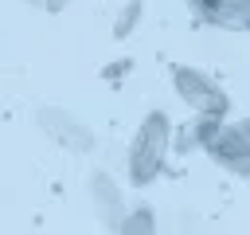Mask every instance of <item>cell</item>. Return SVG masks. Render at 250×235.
Masks as SVG:
<instances>
[{
  "mask_svg": "<svg viewBox=\"0 0 250 235\" xmlns=\"http://www.w3.org/2000/svg\"><path fill=\"white\" fill-rule=\"evenodd\" d=\"M86 188H90V200H94V212H98V219L105 223V227H121V219L129 215L125 212V196H121V188H117V180L109 176V172H102V168H94L90 172V180H86Z\"/></svg>",
  "mask_w": 250,
  "mask_h": 235,
  "instance_id": "5b68a950",
  "label": "cell"
},
{
  "mask_svg": "<svg viewBox=\"0 0 250 235\" xmlns=\"http://www.w3.org/2000/svg\"><path fill=\"white\" fill-rule=\"evenodd\" d=\"M188 4H191V12H195V16H203V20H207V16L215 12V4H219V0H188Z\"/></svg>",
  "mask_w": 250,
  "mask_h": 235,
  "instance_id": "30bf717a",
  "label": "cell"
},
{
  "mask_svg": "<svg viewBox=\"0 0 250 235\" xmlns=\"http://www.w3.org/2000/svg\"><path fill=\"white\" fill-rule=\"evenodd\" d=\"M191 141H195V149H203L230 176H250V141L227 118H195Z\"/></svg>",
  "mask_w": 250,
  "mask_h": 235,
  "instance_id": "7a4b0ae2",
  "label": "cell"
},
{
  "mask_svg": "<svg viewBox=\"0 0 250 235\" xmlns=\"http://www.w3.org/2000/svg\"><path fill=\"white\" fill-rule=\"evenodd\" d=\"M39 129H43L55 145H62V149H70V153H94V145H98L94 129H90L86 121H78L70 110H59V106H43V110H39Z\"/></svg>",
  "mask_w": 250,
  "mask_h": 235,
  "instance_id": "277c9868",
  "label": "cell"
},
{
  "mask_svg": "<svg viewBox=\"0 0 250 235\" xmlns=\"http://www.w3.org/2000/svg\"><path fill=\"white\" fill-rule=\"evenodd\" d=\"M207 24L227 27V31H250V0H219Z\"/></svg>",
  "mask_w": 250,
  "mask_h": 235,
  "instance_id": "8992f818",
  "label": "cell"
},
{
  "mask_svg": "<svg viewBox=\"0 0 250 235\" xmlns=\"http://www.w3.org/2000/svg\"><path fill=\"white\" fill-rule=\"evenodd\" d=\"M23 4H35V8H47V0H23Z\"/></svg>",
  "mask_w": 250,
  "mask_h": 235,
  "instance_id": "4fadbf2b",
  "label": "cell"
},
{
  "mask_svg": "<svg viewBox=\"0 0 250 235\" xmlns=\"http://www.w3.org/2000/svg\"><path fill=\"white\" fill-rule=\"evenodd\" d=\"M117 235H156V212H152L148 204L133 208V212H129V215L121 219Z\"/></svg>",
  "mask_w": 250,
  "mask_h": 235,
  "instance_id": "52a82bcc",
  "label": "cell"
},
{
  "mask_svg": "<svg viewBox=\"0 0 250 235\" xmlns=\"http://www.w3.org/2000/svg\"><path fill=\"white\" fill-rule=\"evenodd\" d=\"M234 125H238V129H242V133H246V141H250V114H246V118H238V121H234Z\"/></svg>",
  "mask_w": 250,
  "mask_h": 235,
  "instance_id": "7c38bea8",
  "label": "cell"
},
{
  "mask_svg": "<svg viewBox=\"0 0 250 235\" xmlns=\"http://www.w3.org/2000/svg\"><path fill=\"white\" fill-rule=\"evenodd\" d=\"M66 4H70V0H47V12H62Z\"/></svg>",
  "mask_w": 250,
  "mask_h": 235,
  "instance_id": "8fae6325",
  "label": "cell"
},
{
  "mask_svg": "<svg viewBox=\"0 0 250 235\" xmlns=\"http://www.w3.org/2000/svg\"><path fill=\"white\" fill-rule=\"evenodd\" d=\"M129 70H133V59L125 55V59H113V63H105V67H102V78H105L109 86H117V82H121Z\"/></svg>",
  "mask_w": 250,
  "mask_h": 235,
  "instance_id": "9c48e42d",
  "label": "cell"
},
{
  "mask_svg": "<svg viewBox=\"0 0 250 235\" xmlns=\"http://www.w3.org/2000/svg\"><path fill=\"white\" fill-rule=\"evenodd\" d=\"M168 149H172V121L164 110H152L141 118L129 149H125V180L133 188H148L160 172H164V161H168Z\"/></svg>",
  "mask_w": 250,
  "mask_h": 235,
  "instance_id": "6da1fadb",
  "label": "cell"
},
{
  "mask_svg": "<svg viewBox=\"0 0 250 235\" xmlns=\"http://www.w3.org/2000/svg\"><path fill=\"white\" fill-rule=\"evenodd\" d=\"M141 12H145V4H141V0H129V4L117 12V20H113V39H117V43H125V39L137 31V24H141Z\"/></svg>",
  "mask_w": 250,
  "mask_h": 235,
  "instance_id": "ba28073f",
  "label": "cell"
},
{
  "mask_svg": "<svg viewBox=\"0 0 250 235\" xmlns=\"http://www.w3.org/2000/svg\"><path fill=\"white\" fill-rule=\"evenodd\" d=\"M172 86H176L180 102H184L188 110H195V118H227V114H230L227 90H223L211 74H203L199 67L176 63V67H172Z\"/></svg>",
  "mask_w": 250,
  "mask_h": 235,
  "instance_id": "3957f363",
  "label": "cell"
}]
</instances>
